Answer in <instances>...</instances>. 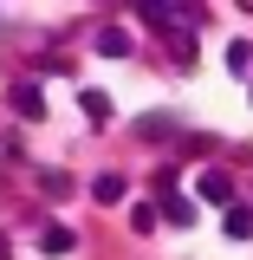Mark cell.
<instances>
[{"label": "cell", "instance_id": "cell-7", "mask_svg": "<svg viewBox=\"0 0 253 260\" xmlns=\"http://www.w3.org/2000/svg\"><path fill=\"white\" fill-rule=\"evenodd\" d=\"M221 228L234 234V241H247V234H253V208H240V202H234V208L221 215Z\"/></svg>", "mask_w": 253, "mask_h": 260}, {"label": "cell", "instance_id": "cell-4", "mask_svg": "<svg viewBox=\"0 0 253 260\" xmlns=\"http://www.w3.org/2000/svg\"><path fill=\"white\" fill-rule=\"evenodd\" d=\"M91 195H97V208H117V202H124V176H111V169H104V176L91 182Z\"/></svg>", "mask_w": 253, "mask_h": 260}, {"label": "cell", "instance_id": "cell-9", "mask_svg": "<svg viewBox=\"0 0 253 260\" xmlns=\"http://www.w3.org/2000/svg\"><path fill=\"white\" fill-rule=\"evenodd\" d=\"M247 65H253V46H247V39H234V46H227V72H247Z\"/></svg>", "mask_w": 253, "mask_h": 260}, {"label": "cell", "instance_id": "cell-1", "mask_svg": "<svg viewBox=\"0 0 253 260\" xmlns=\"http://www.w3.org/2000/svg\"><path fill=\"white\" fill-rule=\"evenodd\" d=\"M195 195L214 202V208H234V176H227V169H201V176H195Z\"/></svg>", "mask_w": 253, "mask_h": 260}, {"label": "cell", "instance_id": "cell-5", "mask_svg": "<svg viewBox=\"0 0 253 260\" xmlns=\"http://www.w3.org/2000/svg\"><path fill=\"white\" fill-rule=\"evenodd\" d=\"M71 241H78V234H71V228H46V234H39V254H71Z\"/></svg>", "mask_w": 253, "mask_h": 260}, {"label": "cell", "instance_id": "cell-10", "mask_svg": "<svg viewBox=\"0 0 253 260\" xmlns=\"http://www.w3.org/2000/svg\"><path fill=\"white\" fill-rule=\"evenodd\" d=\"M130 228H136V234H150V228H156V202H143V208H130Z\"/></svg>", "mask_w": 253, "mask_h": 260}, {"label": "cell", "instance_id": "cell-8", "mask_svg": "<svg viewBox=\"0 0 253 260\" xmlns=\"http://www.w3.org/2000/svg\"><path fill=\"white\" fill-rule=\"evenodd\" d=\"M78 104H85V117H91V124H111V98H104V91H85Z\"/></svg>", "mask_w": 253, "mask_h": 260}, {"label": "cell", "instance_id": "cell-2", "mask_svg": "<svg viewBox=\"0 0 253 260\" xmlns=\"http://www.w3.org/2000/svg\"><path fill=\"white\" fill-rule=\"evenodd\" d=\"M156 215H162V221H175V228H189V221H195V202H189V195H175V189H162V195H156Z\"/></svg>", "mask_w": 253, "mask_h": 260}, {"label": "cell", "instance_id": "cell-3", "mask_svg": "<svg viewBox=\"0 0 253 260\" xmlns=\"http://www.w3.org/2000/svg\"><path fill=\"white\" fill-rule=\"evenodd\" d=\"M13 111L39 124V117H46V91H39V85H13Z\"/></svg>", "mask_w": 253, "mask_h": 260}, {"label": "cell", "instance_id": "cell-6", "mask_svg": "<svg viewBox=\"0 0 253 260\" xmlns=\"http://www.w3.org/2000/svg\"><path fill=\"white\" fill-rule=\"evenodd\" d=\"M97 52H104V59H124V52H130V32L124 26H104V32H97Z\"/></svg>", "mask_w": 253, "mask_h": 260}]
</instances>
